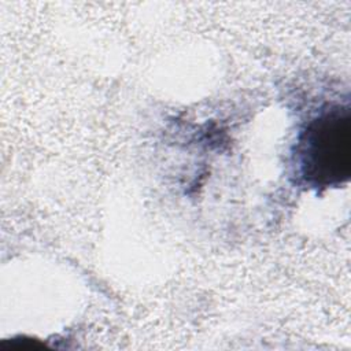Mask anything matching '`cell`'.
Segmentation results:
<instances>
[{
  "instance_id": "1",
  "label": "cell",
  "mask_w": 351,
  "mask_h": 351,
  "mask_svg": "<svg viewBox=\"0 0 351 351\" xmlns=\"http://www.w3.org/2000/svg\"><path fill=\"white\" fill-rule=\"evenodd\" d=\"M296 173L311 188L339 186L351 174V111L332 106L313 118L299 134Z\"/></svg>"
}]
</instances>
